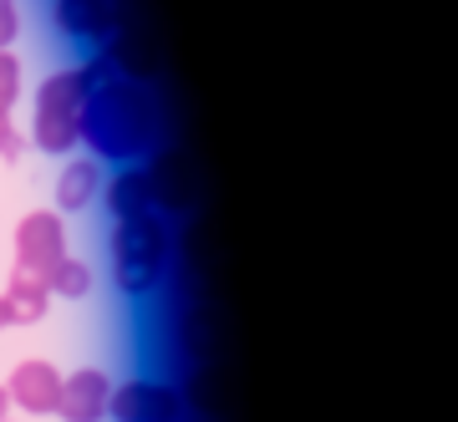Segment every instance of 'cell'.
<instances>
[{"mask_svg": "<svg viewBox=\"0 0 458 422\" xmlns=\"http://www.w3.org/2000/svg\"><path fill=\"white\" fill-rule=\"evenodd\" d=\"M189 402L174 382H158V376H138V382H123L113 387V402H107V418L113 422H183Z\"/></svg>", "mask_w": 458, "mask_h": 422, "instance_id": "5b68a950", "label": "cell"}, {"mask_svg": "<svg viewBox=\"0 0 458 422\" xmlns=\"http://www.w3.org/2000/svg\"><path fill=\"white\" fill-rule=\"evenodd\" d=\"M113 402V376L102 367H77L72 376H62V402L56 418L62 422H102Z\"/></svg>", "mask_w": 458, "mask_h": 422, "instance_id": "52a82bcc", "label": "cell"}, {"mask_svg": "<svg viewBox=\"0 0 458 422\" xmlns=\"http://www.w3.org/2000/svg\"><path fill=\"white\" fill-rule=\"evenodd\" d=\"M0 295H5V306H11V325H36V321H47L51 291L41 285V280L16 275V270H11V285H5Z\"/></svg>", "mask_w": 458, "mask_h": 422, "instance_id": "30bf717a", "label": "cell"}, {"mask_svg": "<svg viewBox=\"0 0 458 422\" xmlns=\"http://www.w3.org/2000/svg\"><path fill=\"white\" fill-rule=\"evenodd\" d=\"M0 422H11V392H5V382H0Z\"/></svg>", "mask_w": 458, "mask_h": 422, "instance_id": "2e32d148", "label": "cell"}, {"mask_svg": "<svg viewBox=\"0 0 458 422\" xmlns=\"http://www.w3.org/2000/svg\"><path fill=\"white\" fill-rule=\"evenodd\" d=\"M21 153H26V138H21V128L11 122V107L0 102V158H5V163H16Z\"/></svg>", "mask_w": 458, "mask_h": 422, "instance_id": "5bb4252c", "label": "cell"}, {"mask_svg": "<svg viewBox=\"0 0 458 422\" xmlns=\"http://www.w3.org/2000/svg\"><path fill=\"white\" fill-rule=\"evenodd\" d=\"M21 36V16H16V0H0V46H11Z\"/></svg>", "mask_w": 458, "mask_h": 422, "instance_id": "9a60e30c", "label": "cell"}, {"mask_svg": "<svg viewBox=\"0 0 458 422\" xmlns=\"http://www.w3.org/2000/svg\"><path fill=\"white\" fill-rule=\"evenodd\" d=\"M168 265V229L153 209L123 214L113 224V285L132 300L158 291Z\"/></svg>", "mask_w": 458, "mask_h": 422, "instance_id": "7a4b0ae2", "label": "cell"}, {"mask_svg": "<svg viewBox=\"0 0 458 422\" xmlns=\"http://www.w3.org/2000/svg\"><path fill=\"white\" fill-rule=\"evenodd\" d=\"M47 291H51V295H62V300H82V295L92 291V265H87V260H72V255H66V260L47 275Z\"/></svg>", "mask_w": 458, "mask_h": 422, "instance_id": "7c38bea8", "label": "cell"}, {"mask_svg": "<svg viewBox=\"0 0 458 422\" xmlns=\"http://www.w3.org/2000/svg\"><path fill=\"white\" fill-rule=\"evenodd\" d=\"M153 204V179H148L143 168H123L113 183H107V209H113V219H123V214H138Z\"/></svg>", "mask_w": 458, "mask_h": 422, "instance_id": "8fae6325", "label": "cell"}, {"mask_svg": "<svg viewBox=\"0 0 458 422\" xmlns=\"http://www.w3.org/2000/svg\"><path fill=\"white\" fill-rule=\"evenodd\" d=\"M0 331H11V306H5V295H0Z\"/></svg>", "mask_w": 458, "mask_h": 422, "instance_id": "e0dca14e", "label": "cell"}, {"mask_svg": "<svg viewBox=\"0 0 458 422\" xmlns=\"http://www.w3.org/2000/svg\"><path fill=\"white\" fill-rule=\"evenodd\" d=\"M51 16H56V26H62L72 41H107L113 26H117L113 0H56Z\"/></svg>", "mask_w": 458, "mask_h": 422, "instance_id": "ba28073f", "label": "cell"}, {"mask_svg": "<svg viewBox=\"0 0 458 422\" xmlns=\"http://www.w3.org/2000/svg\"><path fill=\"white\" fill-rule=\"evenodd\" d=\"M92 158H107V163H138L153 148V107H148L143 87L132 81H98L82 102V128H77Z\"/></svg>", "mask_w": 458, "mask_h": 422, "instance_id": "6da1fadb", "label": "cell"}, {"mask_svg": "<svg viewBox=\"0 0 458 422\" xmlns=\"http://www.w3.org/2000/svg\"><path fill=\"white\" fill-rule=\"evenodd\" d=\"M66 260V224L56 209H31L16 224V275H31L47 285V275Z\"/></svg>", "mask_w": 458, "mask_h": 422, "instance_id": "277c9868", "label": "cell"}, {"mask_svg": "<svg viewBox=\"0 0 458 422\" xmlns=\"http://www.w3.org/2000/svg\"><path fill=\"white\" fill-rule=\"evenodd\" d=\"M92 92V81L87 72H51L41 81V92H36V117H31V143L41 153H66V148H77V128H82V102Z\"/></svg>", "mask_w": 458, "mask_h": 422, "instance_id": "3957f363", "label": "cell"}, {"mask_svg": "<svg viewBox=\"0 0 458 422\" xmlns=\"http://www.w3.org/2000/svg\"><path fill=\"white\" fill-rule=\"evenodd\" d=\"M16 97H21V56L11 46H0V102L16 107Z\"/></svg>", "mask_w": 458, "mask_h": 422, "instance_id": "4fadbf2b", "label": "cell"}, {"mask_svg": "<svg viewBox=\"0 0 458 422\" xmlns=\"http://www.w3.org/2000/svg\"><path fill=\"white\" fill-rule=\"evenodd\" d=\"M98 189H102L98 158H72V163L62 168V179H56V209H62V214L87 209V204L98 198Z\"/></svg>", "mask_w": 458, "mask_h": 422, "instance_id": "9c48e42d", "label": "cell"}, {"mask_svg": "<svg viewBox=\"0 0 458 422\" xmlns=\"http://www.w3.org/2000/svg\"><path fill=\"white\" fill-rule=\"evenodd\" d=\"M5 392H11V407L31 412V418H51L56 402H62V372H56L51 361H41V357H26V361L11 367Z\"/></svg>", "mask_w": 458, "mask_h": 422, "instance_id": "8992f818", "label": "cell"}]
</instances>
